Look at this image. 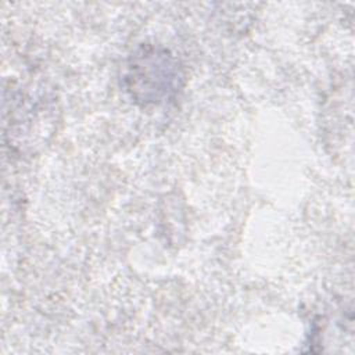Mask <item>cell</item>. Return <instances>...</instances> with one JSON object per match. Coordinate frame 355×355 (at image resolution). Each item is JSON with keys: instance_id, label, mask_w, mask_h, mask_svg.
I'll use <instances>...</instances> for the list:
<instances>
[{"instance_id": "1", "label": "cell", "mask_w": 355, "mask_h": 355, "mask_svg": "<svg viewBox=\"0 0 355 355\" xmlns=\"http://www.w3.org/2000/svg\"><path fill=\"white\" fill-rule=\"evenodd\" d=\"M122 80L135 103L159 105L179 94L184 85V71L168 49L140 44L128 57Z\"/></svg>"}]
</instances>
